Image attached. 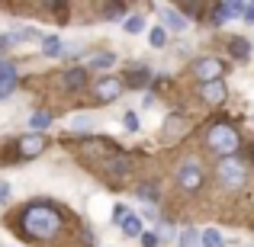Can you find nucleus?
Returning <instances> with one entry per match:
<instances>
[{"label":"nucleus","mask_w":254,"mask_h":247,"mask_svg":"<svg viewBox=\"0 0 254 247\" xmlns=\"http://www.w3.org/2000/svg\"><path fill=\"white\" fill-rule=\"evenodd\" d=\"M238 16H245V3H216L212 6V26H225Z\"/></svg>","instance_id":"1a4fd4ad"},{"label":"nucleus","mask_w":254,"mask_h":247,"mask_svg":"<svg viewBox=\"0 0 254 247\" xmlns=\"http://www.w3.org/2000/svg\"><path fill=\"white\" fill-rule=\"evenodd\" d=\"M10 39H13V42H32V39H39V32H36V29H29V26H23V29L10 32Z\"/></svg>","instance_id":"a878e982"},{"label":"nucleus","mask_w":254,"mask_h":247,"mask_svg":"<svg viewBox=\"0 0 254 247\" xmlns=\"http://www.w3.org/2000/svg\"><path fill=\"white\" fill-rule=\"evenodd\" d=\"M225 97H229V90H225L222 81H212V84H199V99L209 106H219L225 103Z\"/></svg>","instance_id":"9d476101"},{"label":"nucleus","mask_w":254,"mask_h":247,"mask_svg":"<svg viewBox=\"0 0 254 247\" xmlns=\"http://www.w3.org/2000/svg\"><path fill=\"white\" fill-rule=\"evenodd\" d=\"M180 247H203V241H199V235L193 228H184V235H180Z\"/></svg>","instance_id":"393cba45"},{"label":"nucleus","mask_w":254,"mask_h":247,"mask_svg":"<svg viewBox=\"0 0 254 247\" xmlns=\"http://www.w3.org/2000/svg\"><path fill=\"white\" fill-rule=\"evenodd\" d=\"M42 55H45V58H62V55H64V42H62L58 36L42 39Z\"/></svg>","instance_id":"dca6fc26"},{"label":"nucleus","mask_w":254,"mask_h":247,"mask_svg":"<svg viewBox=\"0 0 254 247\" xmlns=\"http://www.w3.org/2000/svg\"><path fill=\"white\" fill-rule=\"evenodd\" d=\"M199 241H203V247H222V244H225L222 235H219L216 228H206L203 235H199Z\"/></svg>","instance_id":"6ab92c4d"},{"label":"nucleus","mask_w":254,"mask_h":247,"mask_svg":"<svg viewBox=\"0 0 254 247\" xmlns=\"http://www.w3.org/2000/svg\"><path fill=\"white\" fill-rule=\"evenodd\" d=\"M132 167H135L132 154L119 151V154H113V157H106V161H103V173H106V177H116V180H119V177H129Z\"/></svg>","instance_id":"39448f33"},{"label":"nucleus","mask_w":254,"mask_h":247,"mask_svg":"<svg viewBox=\"0 0 254 247\" xmlns=\"http://www.w3.org/2000/svg\"><path fill=\"white\" fill-rule=\"evenodd\" d=\"M219 180L225 186H242L245 183V164L238 157H222L219 161Z\"/></svg>","instance_id":"20e7f679"},{"label":"nucleus","mask_w":254,"mask_h":247,"mask_svg":"<svg viewBox=\"0 0 254 247\" xmlns=\"http://www.w3.org/2000/svg\"><path fill=\"white\" fill-rule=\"evenodd\" d=\"M148 81H151L148 71H145V68H135V71H132V77H129V87H145Z\"/></svg>","instance_id":"cd10ccee"},{"label":"nucleus","mask_w":254,"mask_h":247,"mask_svg":"<svg viewBox=\"0 0 254 247\" xmlns=\"http://www.w3.org/2000/svg\"><path fill=\"white\" fill-rule=\"evenodd\" d=\"M29 125H32V129H36V132H42V129H49V125H52V116H49V112H45V109H39V112H32Z\"/></svg>","instance_id":"aec40b11"},{"label":"nucleus","mask_w":254,"mask_h":247,"mask_svg":"<svg viewBox=\"0 0 254 247\" xmlns=\"http://www.w3.org/2000/svg\"><path fill=\"white\" fill-rule=\"evenodd\" d=\"M45 148H49V138H45L42 132H29V135H23V138H19V145H16L19 157H39Z\"/></svg>","instance_id":"423d86ee"},{"label":"nucleus","mask_w":254,"mask_h":247,"mask_svg":"<svg viewBox=\"0 0 254 247\" xmlns=\"http://www.w3.org/2000/svg\"><path fill=\"white\" fill-rule=\"evenodd\" d=\"M123 29L129 32V36H138V32L145 29V19H142V16H126V19H123Z\"/></svg>","instance_id":"412c9836"},{"label":"nucleus","mask_w":254,"mask_h":247,"mask_svg":"<svg viewBox=\"0 0 254 247\" xmlns=\"http://www.w3.org/2000/svg\"><path fill=\"white\" fill-rule=\"evenodd\" d=\"M168 129H164V138H174V135H180V132H184V119L180 116H168Z\"/></svg>","instance_id":"4be33fe9"},{"label":"nucleus","mask_w":254,"mask_h":247,"mask_svg":"<svg viewBox=\"0 0 254 247\" xmlns=\"http://www.w3.org/2000/svg\"><path fill=\"white\" fill-rule=\"evenodd\" d=\"M158 241H161V238L151 235V231H148V235H142V244H145V247H158Z\"/></svg>","instance_id":"2f4dec72"},{"label":"nucleus","mask_w":254,"mask_h":247,"mask_svg":"<svg viewBox=\"0 0 254 247\" xmlns=\"http://www.w3.org/2000/svg\"><path fill=\"white\" fill-rule=\"evenodd\" d=\"M123 125L129 132H138V129H142V125H138V112H126V116H123Z\"/></svg>","instance_id":"c85d7f7f"},{"label":"nucleus","mask_w":254,"mask_h":247,"mask_svg":"<svg viewBox=\"0 0 254 247\" xmlns=\"http://www.w3.org/2000/svg\"><path fill=\"white\" fill-rule=\"evenodd\" d=\"M116 64V55L113 51H97V55L90 58V64L87 68H93V71H106V68H113Z\"/></svg>","instance_id":"f3484780"},{"label":"nucleus","mask_w":254,"mask_h":247,"mask_svg":"<svg viewBox=\"0 0 254 247\" xmlns=\"http://www.w3.org/2000/svg\"><path fill=\"white\" fill-rule=\"evenodd\" d=\"M123 90H126V84L119 81V77H100L97 87H93V93H97L103 103H116V99L123 97Z\"/></svg>","instance_id":"0eeeda50"},{"label":"nucleus","mask_w":254,"mask_h":247,"mask_svg":"<svg viewBox=\"0 0 254 247\" xmlns=\"http://www.w3.org/2000/svg\"><path fill=\"white\" fill-rule=\"evenodd\" d=\"M6 196H10V183H6V180H0V202H3Z\"/></svg>","instance_id":"72a5a7b5"},{"label":"nucleus","mask_w":254,"mask_h":247,"mask_svg":"<svg viewBox=\"0 0 254 247\" xmlns=\"http://www.w3.org/2000/svg\"><path fill=\"white\" fill-rule=\"evenodd\" d=\"M190 71L199 77V84H212V81H222V74H225V64H222V58H216V55H206V58H196Z\"/></svg>","instance_id":"7ed1b4c3"},{"label":"nucleus","mask_w":254,"mask_h":247,"mask_svg":"<svg viewBox=\"0 0 254 247\" xmlns=\"http://www.w3.org/2000/svg\"><path fill=\"white\" fill-rule=\"evenodd\" d=\"M177 183L184 186V190H199V186H203V167H199L196 161H187L184 167H180L177 170Z\"/></svg>","instance_id":"6e6552de"},{"label":"nucleus","mask_w":254,"mask_h":247,"mask_svg":"<svg viewBox=\"0 0 254 247\" xmlns=\"http://www.w3.org/2000/svg\"><path fill=\"white\" fill-rule=\"evenodd\" d=\"M229 51H232V58H238V61H248V58H251V42L242 39V36H235L229 42Z\"/></svg>","instance_id":"2eb2a0df"},{"label":"nucleus","mask_w":254,"mask_h":247,"mask_svg":"<svg viewBox=\"0 0 254 247\" xmlns=\"http://www.w3.org/2000/svg\"><path fill=\"white\" fill-rule=\"evenodd\" d=\"M158 13H161L164 26H168L171 32H184V29H187V16H184L180 10H174V6H161Z\"/></svg>","instance_id":"ddd939ff"},{"label":"nucleus","mask_w":254,"mask_h":247,"mask_svg":"<svg viewBox=\"0 0 254 247\" xmlns=\"http://www.w3.org/2000/svg\"><path fill=\"white\" fill-rule=\"evenodd\" d=\"M106 19H113V16H119V13H123V3H110V6H106Z\"/></svg>","instance_id":"7c9ffc66"},{"label":"nucleus","mask_w":254,"mask_h":247,"mask_svg":"<svg viewBox=\"0 0 254 247\" xmlns=\"http://www.w3.org/2000/svg\"><path fill=\"white\" fill-rule=\"evenodd\" d=\"M16 81H19L16 68H13L10 61H0V99H6L13 90H16Z\"/></svg>","instance_id":"9b49d317"},{"label":"nucleus","mask_w":254,"mask_h":247,"mask_svg":"<svg viewBox=\"0 0 254 247\" xmlns=\"http://www.w3.org/2000/svg\"><path fill=\"white\" fill-rule=\"evenodd\" d=\"M206 145H209V151H216L219 157H235L242 138H238V132L232 129L229 122H212L209 132H206Z\"/></svg>","instance_id":"f03ea898"},{"label":"nucleus","mask_w":254,"mask_h":247,"mask_svg":"<svg viewBox=\"0 0 254 247\" xmlns=\"http://www.w3.org/2000/svg\"><path fill=\"white\" fill-rule=\"evenodd\" d=\"M84 84H87V71L84 68H71L68 74H64V87H68V90H81Z\"/></svg>","instance_id":"a211bd4d"},{"label":"nucleus","mask_w":254,"mask_h":247,"mask_svg":"<svg viewBox=\"0 0 254 247\" xmlns=\"http://www.w3.org/2000/svg\"><path fill=\"white\" fill-rule=\"evenodd\" d=\"M90 125H93L90 116H74V119H71V132H81V135L90 132Z\"/></svg>","instance_id":"5701e85b"},{"label":"nucleus","mask_w":254,"mask_h":247,"mask_svg":"<svg viewBox=\"0 0 254 247\" xmlns=\"http://www.w3.org/2000/svg\"><path fill=\"white\" fill-rule=\"evenodd\" d=\"M148 39H151L155 49H164V42H168V29H164V26H155V29L148 32Z\"/></svg>","instance_id":"b1692460"},{"label":"nucleus","mask_w":254,"mask_h":247,"mask_svg":"<svg viewBox=\"0 0 254 247\" xmlns=\"http://www.w3.org/2000/svg\"><path fill=\"white\" fill-rule=\"evenodd\" d=\"M245 23H254V3H245Z\"/></svg>","instance_id":"473e14b6"},{"label":"nucleus","mask_w":254,"mask_h":247,"mask_svg":"<svg viewBox=\"0 0 254 247\" xmlns=\"http://www.w3.org/2000/svg\"><path fill=\"white\" fill-rule=\"evenodd\" d=\"M119 228H123L126 238H142V215H135V212H126V215L119 218Z\"/></svg>","instance_id":"4468645a"},{"label":"nucleus","mask_w":254,"mask_h":247,"mask_svg":"<svg viewBox=\"0 0 254 247\" xmlns=\"http://www.w3.org/2000/svg\"><path fill=\"white\" fill-rule=\"evenodd\" d=\"M180 13H184V16H199L203 6H199V3H184V10H180Z\"/></svg>","instance_id":"c756f323"},{"label":"nucleus","mask_w":254,"mask_h":247,"mask_svg":"<svg viewBox=\"0 0 254 247\" xmlns=\"http://www.w3.org/2000/svg\"><path fill=\"white\" fill-rule=\"evenodd\" d=\"M19 225H23V235L36 238V241H52L62 231V215H58L52 205H29V209L19 215Z\"/></svg>","instance_id":"f257e3e1"},{"label":"nucleus","mask_w":254,"mask_h":247,"mask_svg":"<svg viewBox=\"0 0 254 247\" xmlns=\"http://www.w3.org/2000/svg\"><path fill=\"white\" fill-rule=\"evenodd\" d=\"M84 151H87V154H106V157L119 154L116 142H110V138H87V142H84Z\"/></svg>","instance_id":"f8f14e48"},{"label":"nucleus","mask_w":254,"mask_h":247,"mask_svg":"<svg viewBox=\"0 0 254 247\" xmlns=\"http://www.w3.org/2000/svg\"><path fill=\"white\" fill-rule=\"evenodd\" d=\"M135 196H138V199H145L148 205H155V202H158V190H155V186H135Z\"/></svg>","instance_id":"bb28decb"}]
</instances>
